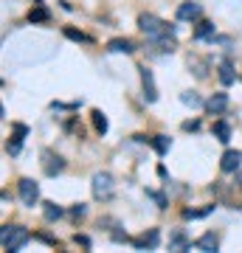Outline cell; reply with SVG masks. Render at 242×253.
<instances>
[{"instance_id":"27","label":"cell","mask_w":242,"mask_h":253,"mask_svg":"<svg viewBox=\"0 0 242 253\" xmlns=\"http://www.w3.org/2000/svg\"><path fill=\"white\" fill-rule=\"evenodd\" d=\"M197 126H200V121H186V124H183V129H186V132H194Z\"/></svg>"},{"instance_id":"3","label":"cell","mask_w":242,"mask_h":253,"mask_svg":"<svg viewBox=\"0 0 242 253\" xmlns=\"http://www.w3.org/2000/svg\"><path fill=\"white\" fill-rule=\"evenodd\" d=\"M20 200H23V206H37V200H40V186H37L31 177H23V180H20Z\"/></svg>"},{"instance_id":"17","label":"cell","mask_w":242,"mask_h":253,"mask_svg":"<svg viewBox=\"0 0 242 253\" xmlns=\"http://www.w3.org/2000/svg\"><path fill=\"white\" fill-rule=\"evenodd\" d=\"M194 37H197V40L214 37V23H208V20H200V23H197V28H194Z\"/></svg>"},{"instance_id":"11","label":"cell","mask_w":242,"mask_h":253,"mask_svg":"<svg viewBox=\"0 0 242 253\" xmlns=\"http://www.w3.org/2000/svg\"><path fill=\"white\" fill-rule=\"evenodd\" d=\"M197 17H200L197 3H180L178 6V20H197Z\"/></svg>"},{"instance_id":"19","label":"cell","mask_w":242,"mask_h":253,"mask_svg":"<svg viewBox=\"0 0 242 253\" xmlns=\"http://www.w3.org/2000/svg\"><path fill=\"white\" fill-rule=\"evenodd\" d=\"M43 206H45V208H43V214H45V219H48V222H54V219H59V217L65 214V211L56 206V203H43Z\"/></svg>"},{"instance_id":"20","label":"cell","mask_w":242,"mask_h":253,"mask_svg":"<svg viewBox=\"0 0 242 253\" xmlns=\"http://www.w3.org/2000/svg\"><path fill=\"white\" fill-rule=\"evenodd\" d=\"M152 146H155V152H158V155H166V152H169V146H172V138L169 135H155L152 138Z\"/></svg>"},{"instance_id":"21","label":"cell","mask_w":242,"mask_h":253,"mask_svg":"<svg viewBox=\"0 0 242 253\" xmlns=\"http://www.w3.org/2000/svg\"><path fill=\"white\" fill-rule=\"evenodd\" d=\"M93 126H96V132H107V116L101 113V110H93Z\"/></svg>"},{"instance_id":"24","label":"cell","mask_w":242,"mask_h":253,"mask_svg":"<svg viewBox=\"0 0 242 253\" xmlns=\"http://www.w3.org/2000/svg\"><path fill=\"white\" fill-rule=\"evenodd\" d=\"M146 194H149V197H152L155 203H158V208H166V197H163L161 191H146Z\"/></svg>"},{"instance_id":"18","label":"cell","mask_w":242,"mask_h":253,"mask_svg":"<svg viewBox=\"0 0 242 253\" xmlns=\"http://www.w3.org/2000/svg\"><path fill=\"white\" fill-rule=\"evenodd\" d=\"M214 211V206H206V208H183V217L186 219H200V217H208Z\"/></svg>"},{"instance_id":"2","label":"cell","mask_w":242,"mask_h":253,"mask_svg":"<svg viewBox=\"0 0 242 253\" xmlns=\"http://www.w3.org/2000/svg\"><path fill=\"white\" fill-rule=\"evenodd\" d=\"M93 197L96 200H110L113 197V177L107 172L93 174Z\"/></svg>"},{"instance_id":"29","label":"cell","mask_w":242,"mask_h":253,"mask_svg":"<svg viewBox=\"0 0 242 253\" xmlns=\"http://www.w3.org/2000/svg\"><path fill=\"white\" fill-rule=\"evenodd\" d=\"M37 3H40V0H37Z\"/></svg>"},{"instance_id":"8","label":"cell","mask_w":242,"mask_h":253,"mask_svg":"<svg viewBox=\"0 0 242 253\" xmlns=\"http://www.w3.org/2000/svg\"><path fill=\"white\" fill-rule=\"evenodd\" d=\"M158 242H161V231H158V228H149L146 234H141L138 239H133V245L138 248V251H144V248H155Z\"/></svg>"},{"instance_id":"4","label":"cell","mask_w":242,"mask_h":253,"mask_svg":"<svg viewBox=\"0 0 242 253\" xmlns=\"http://www.w3.org/2000/svg\"><path fill=\"white\" fill-rule=\"evenodd\" d=\"M62 169H65V161L59 158V155H54V152H43V172L48 174V177L59 174Z\"/></svg>"},{"instance_id":"16","label":"cell","mask_w":242,"mask_h":253,"mask_svg":"<svg viewBox=\"0 0 242 253\" xmlns=\"http://www.w3.org/2000/svg\"><path fill=\"white\" fill-rule=\"evenodd\" d=\"M51 20V11L45 9V6H34V9L28 11V23H48Z\"/></svg>"},{"instance_id":"28","label":"cell","mask_w":242,"mask_h":253,"mask_svg":"<svg viewBox=\"0 0 242 253\" xmlns=\"http://www.w3.org/2000/svg\"><path fill=\"white\" fill-rule=\"evenodd\" d=\"M237 180H240V183H242V172H240V174H237Z\"/></svg>"},{"instance_id":"13","label":"cell","mask_w":242,"mask_h":253,"mask_svg":"<svg viewBox=\"0 0 242 253\" xmlns=\"http://www.w3.org/2000/svg\"><path fill=\"white\" fill-rule=\"evenodd\" d=\"M220 82H223V84H234V82H237L234 65L228 62V59H223V62H220Z\"/></svg>"},{"instance_id":"7","label":"cell","mask_w":242,"mask_h":253,"mask_svg":"<svg viewBox=\"0 0 242 253\" xmlns=\"http://www.w3.org/2000/svg\"><path fill=\"white\" fill-rule=\"evenodd\" d=\"M141 82H144V99H146V104H152V101L158 99V90H155L152 71H149V68H141Z\"/></svg>"},{"instance_id":"9","label":"cell","mask_w":242,"mask_h":253,"mask_svg":"<svg viewBox=\"0 0 242 253\" xmlns=\"http://www.w3.org/2000/svg\"><path fill=\"white\" fill-rule=\"evenodd\" d=\"M206 110L208 113H225V110H228V93H214V96H211V99L206 101Z\"/></svg>"},{"instance_id":"5","label":"cell","mask_w":242,"mask_h":253,"mask_svg":"<svg viewBox=\"0 0 242 253\" xmlns=\"http://www.w3.org/2000/svg\"><path fill=\"white\" fill-rule=\"evenodd\" d=\"M240 163H242V152H240V149H225L223 161H220V169H223L225 174H231V172L240 169Z\"/></svg>"},{"instance_id":"12","label":"cell","mask_w":242,"mask_h":253,"mask_svg":"<svg viewBox=\"0 0 242 253\" xmlns=\"http://www.w3.org/2000/svg\"><path fill=\"white\" fill-rule=\"evenodd\" d=\"M211 132H214V138L220 144H228V141H231V126H228V121H214Z\"/></svg>"},{"instance_id":"6","label":"cell","mask_w":242,"mask_h":253,"mask_svg":"<svg viewBox=\"0 0 242 253\" xmlns=\"http://www.w3.org/2000/svg\"><path fill=\"white\" fill-rule=\"evenodd\" d=\"M23 135H28V126L26 124H17V126H14V135H11L9 144H6V152H9V155H20V149H23Z\"/></svg>"},{"instance_id":"14","label":"cell","mask_w":242,"mask_h":253,"mask_svg":"<svg viewBox=\"0 0 242 253\" xmlns=\"http://www.w3.org/2000/svg\"><path fill=\"white\" fill-rule=\"evenodd\" d=\"M194 248H197V251H206V253H214L217 251V236L214 234H203L197 242H194Z\"/></svg>"},{"instance_id":"15","label":"cell","mask_w":242,"mask_h":253,"mask_svg":"<svg viewBox=\"0 0 242 253\" xmlns=\"http://www.w3.org/2000/svg\"><path fill=\"white\" fill-rule=\"evenodd\" d=\"M189 248H192V245H189L186 234H183V231H175L172 239H169V251H189Z\"/></svg>"},{"instance_id":"23","label":"cell","mask_w":242,"mask_h":253,"mask_svg":"<svg viewBox=\"0 0 242 253\" xmlns=\"http://www.w3.org/2000/svg\"><path fill=\"white\" fill-rule=\"evenodd\" d=\"M65 37L73 40V42H88V37L82 34V31H76V28H65Z\"/></svg>"},{"instance_id":"26","label":"cell","mask_w":242,"mask_h":253,"mask_svg":"<svg viewBox=\"0 0 242 253\" xmlns=\"http://www.w3.org/2000/svg\"><path fill=\"white\" fill-rule=\"evenodd\" d=\"M76 245H82V248H90V239L85 234H76Z\"/></svg>"},{"instance_id":"1","label":"cell","mask_w":242,"mask_h":253,"mask_svg":"<svg viewBox=\"0 0 242 253\" xmlns=\"http://www.w3.org/2000/svg\"><path fill=\"white\" fill-rule=\"evenodd\" d=\"M28 239V231L23 225H6L3 228V251H20Z\"/></svg>"},{"instance_id":"10","label":"cell","mask_w":242,"mask_h":253,"mask_svg":"<svg viewBox=\"0 0 242 253\" xmlns=\"http://www.w3.org/2000/svg\"><path fill=\"white\" fill-rule=\"evenodd\" d=\"M107 51L110 54H133L135 48H133L130 40H121V37H118V40H110L107 42Z\"/></svg>"},{"instance_id":"22","label":"cell","mask_w":242,"mask_h":253,"mask_svg":"<svg viewBox=\"0 0 242 253\" xmlns=\"http://www.w3.org/2000/svg\"><path fill=\"white\" fill-rule=\"evenodd\" d=\"M180 101L186 107H203V99H200L197 93H180Z\"/></svg>"},{"instance_id":"25","label":"cell","mask_w":242,"mask_h":253,"mask_svg":"<svg viewBox=\"0 0 242 253\" xmlns=\"http://www.w3.org/2000/svg\"><path fill=\"white\" fill-rule=\"evenodd\" d=\"M85 211H88V208L82 206V203H79V206H73V208H71V214H73V217H85Z\"/></svg>"}]
</instances>
